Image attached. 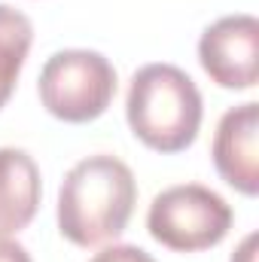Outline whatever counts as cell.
Masks as SVG:
<instances>
[{"mask_svg": "<svg viewBox=\"0 0 259 262\" xmlns=\"http://www.w3.org/2000/svg\"><path fill=\"white\" fill-rule=\"evenodd\" d=\"M40 168L15 146H0V238L21 232L40 207Z\"/></svg>", "mask_w": 259, "mask_h": 262, "instance_id": "cell-7", "label": "cell"}, {"mask_svg": "<svg viewBox=\"0 0 259 262\" xmlns=\"http://www.w3.org/2000/svg\"><path fill=\"white\" fill-rule=\"evenodd\" d=\"M256 235H247L244 241H241V247L235 250V256H232V262H256Z\"/></svg>", "mask_w": 259, "mask_h": 262, "instance_id": "cell-11", "label": "cell"}, {"mask_svg": "<svg viewBox=\"0 0 259 262\" xmlns=\"http://www.w3.org/2000/svg\"><path fill=\"white\" fill-rule=\"evenodd\" d=\"M201 92L186 70L146 64L131 76L125 116L131 134L156 152L189 149L201 128Z\"/></svg>", "mask_w": 259, "mask_h": 262, "instance_id": "cell-2", "label": "cell"}, {"mask_svg": "<svg viewBox=\"0 0 259 262\" xmlns=\"http://www.w3.org/2000/svg\"><path fill=\"white\" fill-rule=\"evenodd\" d=\"M259 104L247 101L241 107H232L223 113L217 134H213V165L220 177L235 186L241 195H256L259 192Z\"/></svg>", "mask_w": 259, "mask_h": 262, "instance_id": "cell-6", "label": "cell"}, {"mask_svg": "<svg viewBox=\"0 0 259 262\" xmlns=\"http://www.w3.org/2000/svg\"><path fill=\"white\" fill-rule=\"evenodd\" d=\"M0 262H31V256H28V250L18 241L0 238Z\"/></svg>", "mask_w": 259, "mask_h": 262, "instance_id": "cell-10", "label": "cell"}, {"mask_svg": "<svg viewBox=\"0 0 259 262\" xmlns=\"http://www.w3.org/2000/svg\"><path fill=\"white\" fill-rule=\"evenodd\" d=\"M198 61L223 89H253L259 79V21L253 15H226L204 28Z\"/></svg>", "mask_w": 259, "mask_h": 262, "instance_id": "cell-5", "label": "cell"}, {"mask_svg": "<svg viewBox=\"0 0 259 262\" xmlns=\"http://www.w3.org/2000/svg\"><path fill=\"white\" fill-rule=\"evenodd\" d=\"M34 25L25 12L9 3H0V107L12 98L18 73L31 52Z\"/></svg>", "mask_w": 259, "mask_h": 262, "instance_id": "cell-8", "label": "cell"}, {"mask_svg": "<svg viewBox=\"0 0 259 262\" xmlns=\"http://www.w3.org/2000/svg\"><path fill=\"white\" fill-rule=\"evenodd\" d=\"M89 262H156L146 250L134 247V244H113V247H104L101 253H95Z\"/></svg>", "mask_w": 259, "mask_h": 262, "instance_id": "cell-9", "label": "cell"}, {"mask_svg": "<svg viewBox=\"0 0 259 262\" xmlns=\"http://www.w3.org/2000/svg\"><path fill=\"white\" fill-rule=\"evenodd\" d=\"M40 104L61 122L82 125L107 113L116 95V70L92 49H61L40 70Z\"/></svg>", "mask_w": 259, "mask_h": 262, "instance_id": "cell-3", "label": "cell"}, {"mask_svg": "<svg viewBox=\"0 0 259 262\" xmlns=\"http://www.w3.org/2000/svg\"><path fill=\"white\" fill-rule=\"evenodd\" d=\"M137 183L131 168L107 152L89 156L67 171L58 189V229L76 247L116 241L131 220Z\"/></svg>", "mask_w": 259, "mask_h": 262, "instance_id": "cell-1", "label": "cell"}, {"mask_svg": "<svg viewBox=\"0 0 259 262\" xmlns=\"http://www.w3.org/2000/svg\"><path fill=\"white\" fill-rule=\"evenodd\" d=\"M232 220L235 213L220 192L201 183H180L153 198L146 229L168 250L198 253L217 247L229 235Z\"/></svg>", "mask_w": 259, "mask_h": 262, "instance_id": "cell-4", "label": "cell"}]
</instances>
